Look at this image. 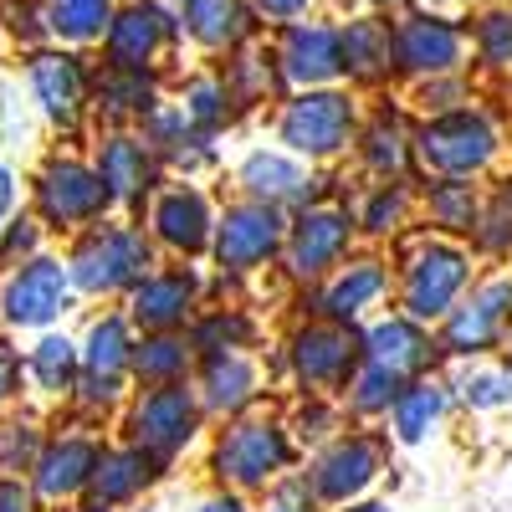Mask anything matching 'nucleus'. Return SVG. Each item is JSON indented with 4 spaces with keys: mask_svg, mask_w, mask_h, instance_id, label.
<instances>
[{
    "mask_svg": "<svg viewBox=\"0 0 512 512\" xmlns=\"http://www.w3.org/2000/svg\"><path fill=\"white\" fill-rule=\"evenodd\" d=\"M113 16H118L113 0H52V6H47V31L82 47V41L108 36Z\"/></svg>",
    "mask_w": 512,
    "mask_h": 512,
    "instance_id": "34",
    "label": "nucleus"
},
{
    "mask_svg": "<svg viewBox=\"0 0 512 512\" xmlns=\"http://www.w3.org/2000/svg\"><path fill=\"white\" fill-rule=\"evenodd\" d=\"M190 359H195V344L185 333H144L139 349H134V374L149 390L154 384H185Z\"/></svg>",
    "mask_w": 512,
    "mask_h": 512,
    "instance_id": "31",
    "label": "nucleus"
},
{
    "mask_svg": "<svg viewBox=\"0 0 512 512\" xmlns=\"http://www.w3.org/2000/svg\"><path fill=\"white\" fill-rule=\"evenodd\" d=\"M72 272L62 256H31V262L11 267V277L0 282V323L6 328H26V333H47L67 303H72Z\"/></svg>",
    "mask_w": 512,
    "mask_h": 512,
    "instance_id": "4",
    "label": "nucleus"
},
{
    "mask_svg": "<svg viewBox=\"0 0 512 512\" xmlns=\"http://www.w3.org/2000/svg\"><path fill=\"white\" fill-rule=\"evenodd\" d=\"M251 333H256V323H251L246 313L221 308V313H210V318H200V323L190 328V344H195V354L205 359V354H231V349H246V344H251Z\"/></svg>",
    "mask_w": 512,
    "mask_h": 512,
    "instance_id": "39",
    "label": "nucleus"
},
{
    "mask_svg": "<svg viewBox=\"0 0 512 512\" xmlns=\"http://www.w3.org/2000/svg\"><path fill=\"white\" fill-rule=\"evenodd\" d=\"M349 241H354L349 210H338V205H308L303 216L287 226V246H282L287 251V272L313 282V277H323L338 256L349 251Z\"/></svg>",
    "mask_w": 512,
    "mask_h": 512,
    "instance_id": "12",
    "label": "nucleus"
},
{
    "mask_svg": "<svg viewBox=\"0 0 512 512\" xmlns=\"http://www.w3.org/2000/svg\"><path fill=\"white\" fill-rule=\"evenodd\" d=\"M144 139L154 144L159 159L180 164V169H195V164L216 159V149H210V134H200V128H195L180 108H154V113L144 118Z\"/></svg>",
    "mask_w": 512,
    "mask_h": 512,
    "instance_id": "27",
    "label": "nucleus"
},
{
    "mask_svg": "<svg viewBox=\"0 0 512 512\" xmlns=\"http://www.w3.org/2000/svg\"><path fill=\"white\" fill-rule=\"evenodd\" d=\"M400 390H405L400 374H390L384 364H369V359H364L359 374L349 379V410H354V415H384V410H395Z\"/></svg>",
    "mask_w": 512,
    "mask_h": 512,
    "instance_id": "40",
    "label": "nucleus"
},
{
    "mask_svg": "<svg viewBox=\"0 0 512 512\" xmlns=\"http://www.w3.org/2000/svg\"><path fill=\"white\" fill-rule=\"evenodd\" d=\"M256 11L272 16V21H292V16L308 11V0H256Z\"/></svg>",
    "mask_w": 512,
    "mask_h": 512,
    "instance_id": "51",
    "label": "nucleus"
},
{
    "mask_svg": "<svg viewBox=\"0 0 512 512\" xmlns=\"http://www.w3.org/2000/svg\"><path fill=\"white\" fill-rule=\"evenodd\" d=\"M231 82L221 77H190L185 93H180V113L200 128V134H216V128L231 118Z\"/></svg>",
    "mask_w": 512,
    "mask_h": 512,
    "instance_id": "36",
    "label": "nucleus"
},
{
    "mask_svg": "<svg viewBox=\"0 0 512 512\" xmlns=\"http://www.w3.org/2000/svg\"><path fill=\"white\" fill-rule=\"evenodd\" d=\"M159 103H154V82L149 72H118L108 67V77L98 82V113L108 118H149Z\"/></svg>",
    "mask_w": 512,
    "mask_h": 512,
    "instance_id": "35",
    "label": "nucleus"
},
{
    "mask_svg": "<svg viewBox=\"0 0 512 512\" xmlns=\"http://www.w3.org/2000/svg\"><path fill=\"white\" fill-rule=\"evenodd\" d=\"M21 374H26V359L16 349L0 344V410H6L16 395H21Z\"/></svg>",
    "mask_w": 512,
    "mask_h": 512,
    "instance_id": "48",
    "label": "nucleus"
},
{
    "mask_svg": "<svg viewBox=\"0 0 512 512\" xmlns=\"http://www.w3.org/2000/svg\"><path fill=\"white\" fill-rule=\"evenodd\" d=\"M154 267V246L139 226L123 221H98L88 231H77L67 251V272L72 287L88 297H113V292H134Z\"/></svg>",
    "mask_w": 512,
    "mask_h": 512,
    "instance_id": "1",
    "label": "nucleus"
},
{
    "mask_svg": "<svg viewBox=\"0 0 512 512\" xmlns=\"http://www.w3.org/2000/svg\"><path fill=\"white\" fill-rule=\"evenodd\" d=\"M185 31L200 41V47H236L246 31V11L241 0H185Z\"/></svg>",
    "mask_w": 512,
    "mask_h": 512,
    "instance_id": "33",
    "label": "nucleus"
},
{
    "mask_svg": "<svg viewBox=\"0 0 512 512\" xmlns=\"http://www.w3.org/2000/svg\"><path fill=\"white\" fill-rule=\"evenodd\" d=\"M36 492H31V482H21V477H0V512H36Z\"/></svg>",
    "mask_w": 512,
    "mask_h": 512,
    "instance_id": "49",
    "label": "nucleus"
},
{
    "mask_svg": "<svg viewBox=\"0 0 512 512\" xmlns=\"http://www.w3.org/2000/svg\"><path fill=\"white\" fill-rule=\"evenodd\" d=\"M241 185L251 200H262V205H292V200H308V175H303V164L277 154V149H251L241 159Z\"/></svg>",
    "mask_w": 512,
    "mask_h": 512,
    "instance_id": "25",
    "label": "nucleus"
},
{
    "mask_svg": "<svg viewBox=\"0 0 512 512\" xmlns=\"http://www.w3.org/2000/svg\"><path fill=\"white\" fill-rule=\"evenodd\" d=\"M441 415H446V390H441V384L410 379L405 390H400V400H395V410H390V425H395V436L405 446H420Z\"/></svg>",
    "mask_w": 512,
    "mask_h": 512,
    "instance_id": "32",
    "label": "nucleus"
},
{
    "mask_svg": "<svg viewBox=\"0 0 512 512\" xmlns=\"http://www.w3.org/2000/svg\"><path fill=\"white\" fill-rule=\"evenodd\" d=\"M354 98L349 93H328V88H308L303 98H292L282 108L277 134L292 154H308V159H333L338 149H349L354 139Z\"/></svg>",
    "mask_w": 512,
    "mask_h": 512,
    "instance_id": "8",
    "label": "nucleus"
},
{
    "mask_svg": "<svg viewBox=\"0 0 512 512\" xmlns=\"http://www.w3.org/2000/svg\"><path fill=\"white\" fill-rule=\"evenodd\" d=\"M282 246H287V221L277 205H262V200L231 205L216 221V241H210V251H216V262L226 272H256Z\"/></svg>",
    "mask_w": 512,
    "mask_h": 512,
    "instance_id": "9",
    "label": "nucleus"
},
{
    "mask_svg": "<svg viewBox=\"0 0 512 512\" xmlns=\"http://www.w3.org/2000/svg\"><path fill=\"white\" fill-rule=\"evenodd\" d=\"M41 231H47V226H41L36 216H11L6 226H0V272L41 256Z\"/></svg>",
    "mask_w": 512,
    "mask_h": 512,
    "instance_id": "42",
    "label": "nucleus"
},
{
    "mask_svg": "<svg viewBox=\"0 0 512 512\" xmlns=\"http://www.w3.org/2000/svg\"><path fill=\"white\" fill-rule=\"evenodd\" d=\"M93 169L103 175L113 205H144V195H159V154L149 139L134 134H108L98 144Z\"/></svg>",
    "mask_w": 512,
    "mask_h": 512,
    "instance_id": "17",
    "label": "nucleus"
},
{
    "mask_svg": "<svg viewBox=\"0 0 512 512\" xmlns=\"http://www.w3.org/2000/svg\"><path fill=\"white\" fill-rule=\"evenodd\" d=\"M103 461V441L88 436V431H62V436H47V446H41L36 466L26 472L31 492L41 502H77L93 492V472Z\"/></svg>",
    "mask_w": 512,
    "mask_h": 512,
    "instance_id": "11",
    "label": "nucleus"
},
{
    "mask_svg": "<svg viewBox=\"0 0 512 512\" xmlns=\"http://www.w3.org/2000/svg\"><path fill=\"white\" fill-rule=\"evenodd\" d=\"M405 210H410L405 185H374V195H369V205H364L359 226H364V231H374V236H384V231H400Z\"/></svg>",
    "mask_w": 512,
    "mask_h": 512,
    "instance_id": "43",
    "label": "nucleus"
},
{
    "mask_svg": "<svg viewBox=\"0 0 512 512\" xmlns=\"http://www.w3.org/2000/svg\"><path fill=\"white\" fill-rule=\"evenodd\" d=\"M282 72L303 88H323L344 72V31L328 26H292L282 41Z\"/></svg>",
    "mask_w": 512,
    "mask_h": 512,
    "instance_id": "21",
    "label": "nucleus"
},
{
    "mask_svg": "<svg viewBox=\"0 0 512 512\" xmlns=\"http://www.w3.org/2000/svg\"><path fill=\"white\" fill-rule=\"evenodd\" d=\"M431 354H436V344H431V333H425L415 318H384V323H374L369 333H364V359L369 364H384L390 374H400L405 384L431 364Z\"/></svg>",
    "mask_w": 512,
    "mask_h": 512,
    "instance_id": "22",
    "label": "nucleus"
},
{
    "mask_svg": "<svg viewBox=\"0 0 512 512\" xmlns=\"http://www.w3.org/2000/svg\"><path fill=\"white\" fill-rule=\"evenodd\" d=\"M477 241L487 251H512V190H502L492 205H487V216L477 221Z\"/></svg>",
    "mask_w": 512,
    "mask_h": 512,
    "instance_id": "45",
    "label": "nucleus"
},
{
    "mask_svg": "<svg viewBox=\"0 0 512 512\" xmlns=\"http://www.w3.org/2000/svg\"><path fill=\"white\" fill-rule=\"evenodd\" d=\"M11 216H16V175L0 164V226H6Z\"/></svg>",
    "mask_w": 512,
    "mask_h": 512,
    "instance_id": "52",
    "label": "nucleus"
},
{
    "mask_svg": "<svg viewBox=\"0 0 512 512\" xmlns=\"http://www.w3.org/2000/svg\"><path fill=\"white\" fill-rule=\"evenodd\" d=\"M47 436H41L36 420H6L0 425V477H16V472H31Z\"/></svg>",
    "mask_w": 512,
    "mask_h": 512,
    "instance_id": "41",
    "label": "nucleus"
},
{
    "mask_svg": "<svg viewBox=\"0 0 512 512\" xmlns=\"http://www.w3.org/2000/svg\"><path fill=\"white\" fill-rule=\"evenodd\" d=\"M477 47H482V57L487 62H512V11H492V16H482V26H477Z\"/></svg>",
    "mask_w": 512,
    "mask_h": 512,
    "instance_id": "46",
    "label": "nucleus"
},
{
    "mask_svg": "<svg viewBox=\"0 0 512 512\" xmlns=\"http://www.w3.org/2000/svg\"><path fill=\"white\" fill-rule=\"evenodd\" d=\"M390 67H395L390 21H379V16L349 21V31H344V72H354L359 82H379V77H390Z\"/></svg>",
    "mask_w": 512,
    "mask_h": 512,
    "instance_id": "30",
    "label": "nucleus"
},
{
    "mask_svg": "<svg viewBox=\"0 0 512 512\" xmlns=\"http://www.w3.org/2000/svg\"><path fill=\"white\" fill-rule=\"evenodd\" d=\"M344 512H390V507H384V502H349Z\"/></svg>",
    "mask_w": 512,
    "mask_h": 512,
    "instance_id": "55",
    "label": "nucleus"
},
{
    "mask_svg": "<svg viewBox=\"0 0 512 512\" xmlns=\"http://www.w3.org/2000/svg\"><path fill=\"white\" fill-rule=\"evenodd\" d=\"M26 379L36 384V395H72L82 379V349L67 333H41L26 349Z\"/></svg>",
    "mask_w": 512,
    "mask_h": 512,
    "instance_id": "28",
    "label": "nucleus"
},
{
    "mask_svg": "<svg viewBox=\"0 0 512 512\" xmlns=\"http://www.w3.org/2000/svg\"><path fill=\"white\" fill-rule=\"evenodd\" d=\"M195 297H200V277L190 267L149 272L134 292H128V318L144 333H180L195 318Z\"/></svg>",
    "mask_w": 512,
    "mask_h": 512,
    "instance_id": "15",
    "label": "nucleus"
},
{
    "mask_svg": "<svg viewBox=\"0 0 512 512\" xmlns=\"http://www.w3.org/2000/svg\"><path fill=\"white\" fill-rule=\"evenodd\" d=\"M31 205H36V221L52 226V231H88L98 226L108 210H113V195L103 185V175L93 164H82L72 154H57L36 169L31 180Z\"/></svg>",
    "mask_w": 512,
    "mask_h": 512,
    "instance_id": "2",
    "label": "nucleus"
},
{
    "mask_svg": "<svg viewBox=\"0 0 512 512\" xmlns=\"http://www.w3.org/2000/svg\"><path fill=\"white\" fill-rule=\"evenodd\" d=\"M57 512H113V507H103V502L88 497V502H67V507H57Z\"/></svg>",
    "mask_w": 512,
    "mask_h": 512,
    "instance_id": "54",
    "label": "nucleus"
},
{
    "mask_svg": "<svg viewBox=\"0 0 512 512\" xmlns=\"http://www.w3.org/2000/svg\"><path fill=\"white\" fill-rule=\"evenodd\" d=\"M379 461H384V451L374 436H338L308 466V487L318 502H354L379 477Z\"/></svg>",
    "mask_w": 512,
    "mask_h": 512,
    "instance_id": "14",
    "label": "nucleus"
},
{
    "mask_svg": "<svg viewBox=\"0 0 512 512\" xmlns=\"http://www.w3.org/2000/svg\"><path fill=\"white\" fill-rule=\"evenodd\" d=\"M461 62V31L441 16H410L395 31V67L405 72H451Z\"/></svg>",
    "mask_w": 512,
    "mask_h": 512,
    "instance_id": "20",
    "label": "nucleus"
},
{
    "mask_svg": "<svg viewBox=\"0 0 512 512\" xmlns=\"http://www.w3.org/2000/svg\"><path fill=\"white\" fill-rule=\"evenodd\" d=\"M364 164L374 169V175H400V169L410 164V134H405V123L395 113H379L369 123V134H364Z\"/></svg>",
    "mask_w": 512,
    "mask_h": 512,
    "instance_id": "37",
    "label": "nucleus"
},
{
    "mask_svg": "<svg viewBox=\"0 0 512 512\" xmlns=\"http://www.w3.org/2000/svg\"><path fill=\"white\" fill-rule=\"evenodd\" d=\"M512 323V277H492L482 282L466 303L451 308L446 318V349L451 354H487L502 328Z\"/></svg>",
    "mask_w": 512,
    "mask_h": 512,
    "instance_id": "16",
    "label": "nucleus"
},
{
    "mask_svg": "<svg viewBox=\"0 0 512 512\" xmlns=\"http://www.w3.org/2000/svg\"><path fill=\"white\" fill-rule=\"evenodd\" d=\"M415 149L441 180H472L497 154V128L472 108H451V113H441L420 128Z\"/></svg>",
    "mask_w": 512,
    "mask_h": 512,
    "instance_id": "5",
    "label": "nucleus"
},
{
    "mask_svg": "<svg viewBox=\"0 0 512 512\" xmlns=\"http://www.w3.org/2000/svg\"><path fill=\"white\" fill-rule=\"evenodd\" d=\"M384 287H390V277H384L379 262H354V267H344V272L323 287L318 313H323L328 323H354L369 303H379Z\"/></svg>",
    "mask_w": 512,
    "mask_h": 512,
    "instance_id": "29",
    "label": "nucleus"
},
{
    "mask_svg": "<svg viewBox=\"0 0 512 512\" xmlns=\"http://www.w3.org/2000/svg\"><path fill=\"white\" fill-rule=\"evenodd\" d=\"M169 36H175V16L139 0V6L118 11L113 26H108V67H118V72H144Z\"/></svg>",
    "mask_w": 512,
    "mask_h": 512,
    "instance_id": "19",
    "label": "nucleus"
},
{
    "mask_svg": "<svg viewBox=\"0 0 512 512\" xmlns=\"http://www.w3.org/2000/svg\"><path fill=\"white\" fill-rule=\"evenodd\" d=\"M425 205H431V221H436L441 231H477V221H482L477 190L466 185V180H441V185H431Z\"/></svg>",
    "mask_w": 512,
    "mask_h": 512,
    "instance_id": "38",
    "label": "nucleus"
},
{
    "mask_svg": "<svg viewBox=\"0 0 512 512\" xmlns=\"http://www.w3.org/2000/svg\"><path fill=\"white\" fill-rule=\"evenodd\" d=\"M297 425H303V436L308 441H318V436H328V425H333V415L313 400V405H303V420H297Z\"/></svg>",
    "mask_w": 512,
    "mask_h": 512,
    "instance_id": "50",
    "label": "nucleus"
},
{
    "mask_svg": "<svg viewBox=\"0 0 512 512\" xmlns=\"http://www.w3.org/2000/svg\"><path fill=\"white\" fill-rule=\"evenodd\" d=\"M77 349H82V374H93V379H128V374H134V349H139L134 318L103 313Z\"/></svg>",
    "mask_w": 512,
    "mask_h": 512,
    "instance_id": "24",
    "label": "nucleus"
},
{
    "mask_svg": "<svg viewBox=\"0 0 512 512\" xmlns=\"http://www.w3.org/2000/svg\"><path fill=\"white\" fill-rule=\"evenodd\" d=\"M159 477V456H149L144 446H103V461L93 472V502L103 507H123L134 502L149 482Z\"/></svg>",
    "mask_w": 512,
    "mask_h": 512,
    "instance_id": "23",
    "label": "nucleus"
},
{
    "mask_svg": "<svg viewBox=\"0 0 512 512\" xmlns=\"http://www.w3.org/2000/svg\"><path fill=\"white\" fill-rule=\"evenodd\" d=\"M200 512H246V502H241V497H231V492H221V497L200 502Z\"/></svg>",
    "mask_w": 512,
    "mask_h": 512,
    "instance_id": "53",
    "label": "nucleus"
},
{
    "mask_svg": "<svg viewBox=\"0 0 512 512\" xmlns=\"http://www.w3.org/2000/svg\"><path fill=\"white\" fill-rule=\"evenodd\" d=\"M26 82H31V98L41 103V113L57 128H72L82 103H88V72L67 52H36L26 62Z\"/></svg>",
    "mask_w": 512,
    "mask_h": 512,
    "instance_id": "18",
    "label": "nucleus"
},
{
    "mask_svg": "<svg viewBox=\"0 0 512 512\" xmlns=\"http://www.w3.org/2000/svg\"><path fill=\"white\" fill-rule=\"evenodd\" d=\"M292 374L308 384V390H338V384H349L364 364V338L349 328V323H308L297 328L292 338Z\"/></svg>",
    "mask_w": 512,
    "mask_h": 512,
    "instance_id": "10",
    "label": "nucleus"
},
{
    "mask_svg": "<svg viewBox=\"0 0 512 512\" xmlns=\"http://www.w3.org/2000/svg\"><path fill=\"white\" fill-rule=\"evenodd\" d=\"M287 466H292V436L272 415L226 425L216 451H210V472H216V482H231V487H267Z\"/></svg>",
    "mask_w": 512,
    "mask_h": 512,
    "instance_id": "3",
    "label": "nucleus"
},
{
    "mask_svg": "<svg viewBox=\"0 0 512 512\" xmlns=\"http://www.w3.org/2000/svg\"><path fill=\"white\" fill-rule=\"evenodd\" d=\"M149 231L169 251L200 256L210 241H216V216H210V200L195 185H164L149 200Z\"/></svg>",
    "mask_w": 512,
    "mask_h": 512,
    "instance_id": "13",
    "label": "nucleus"
},
{
    "mask_svg": "<svg viewBox=\"0 0 512 512\" xmlns=\"http://www.w3.org/2000/svg\"><path fill=\"white\" fill-rule=\"evenodd\" d=\"M313 507H318V497H313L308 477H287V482H277L267 492V507L262 512H313Z\"/></svg>",
    "mask_w": 512,
    "mask_h": 512,
    "instance_id": "47",
    "label": "nucleus"
},
{
    "mask_svg": "<svg viewBox=\"0 0 512 512\" xmlns=\"http://www.w3.org/2000/svg\"><path fill=\"white\" fill-rule=\"evenodd\" d=\"M466 282H472V256L451 241H425L405 267V287H400L405 318H415V323L451 318Z\"/></svg>",
    "mask_w": 512,
    "mask_h": 512,
    "instance_id": "6",
    "label": "nucleus"
},
{
    "mask_svg": "<svg viewBox=\"0 0 512 512\" xmlns=\"http://www.w3.org/2000/svg\"><path fill=\"white\" fill-rule=\"evenodd\" d=\"M461 395L472 410H502L512 405V369H482L461 384Z\"/></svg>",
    "mask_w": 512,
    "mask_h": 512,
    "instance_id": "44",
    "label": "nucleus"
},
{
    "mask_svg": "<svg viewBox=\"0 0 512 512\" xmlns=\"http://www.w3.org/2000/svg\"><path fill=\"white\" fill-rule=\"evenodd\" d=\"M200 415H205V405L190 384H154L128 410V446H144L149 456L169 461L195 441Z\"/></svg>",
    "mask_w": 512,
    "mask_h": 512,
    "instance_id": "7",
    "label": "nucleus"
},
{
    "mask_svg": "<svg viewBox=\"0 0 512 512\" xmlns=\"http://www.w3.org/2000/svg\"><path fill=\"white\" fill-rule=\"evenodd\" d=\"M256 395V364L231 349V354H205L200 359V405L216 415H236Z\"/></svg>",
    "mask_w": 512,
    "mask_h": 512,
    "instance_id": "26",
    "label": "nucleus"
}]
</instances>
